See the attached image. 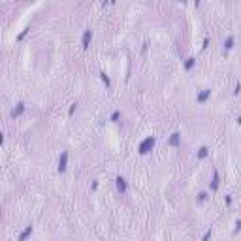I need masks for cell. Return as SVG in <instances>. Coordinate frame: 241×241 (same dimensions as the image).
<instances>
[{
  "label": "cell",
  "mask_w": 241,
  "mask_h": 241,
  "mask_svg": "<svg viewBox=\"0 0 241 241\" xmlns=\"http://www.w3.org/2000/svg\"><path fill=\"white\" fill-rule=\"evenodd\" d=\"M194 62H196V59H194V57H190V59H186V62H185V68H186V70H192Z\"/></svg>",
  "instance_id": "10"
},
{
  "label": "cell",
  "mask_w": 241,
  "mask_h": 241,
  "mask_svg": "<svg viewBox=\"0 0 241 241\" xmlns=\"http://www.w3.org/2000/svg\"><path fill=\"white\" fill-rule=\"evenodd\" d=\"M119 117H121V113H119V111H113V115H111V123H117Z\"/></svg>",
  "instance_id": "14"
},
{
  "label": "cell",
  "mask_w": 241,
  "mask_h": 241,
  "mask_svg": "<svg viewBox=\"0 0 241 241\" xmlns=\"http://www.w3.org/2000/svg\"><path fill=\"white\" fill-rule=\"evenodd\" d=\"M209 188L213 190V192L218 188V171H217V170H215V173H213V181L209 183Z\"/></svg>",
  "instance_id": "7"
},
{
  "label": "cell",
  "mask_w": 241,
  "mask_h": 241,
  "mask_svg": "<svg viewBox=\"0 0 241 241\" xmlns=\"http://www.w3.org/2000/svg\"><path fill=\"white\" fill-rule=\"evenodd\" d=\"M100 79H102V81H104V83H106V87H109V77H107V75H106V72H100Z\"/></svg>",
  "instance_id": "12"
},
{
  "label": "cell",
  "mask_w": 241,
  "mask_h": 241,
  "mask_svg": "<svg viewBox=\"0 0 241 241\" xmlns=\"http://www.w3.org/2000/svg\"><path fill=\"white\" fill-rule=\"evenodd\" d=\"M209 96H211V91H209V89H205L203 92H200V94H198V102H200V104H203L207 98H209Z\"/></svg>",
  "instance_id": "8"
},
{
  "label": "cell",
  "mask_w": 241,
  "mask_h": 241,
  "mask_svg": "<svg viewBox=\"0 0 241 241\" xmlns=\"http://www.w3.org/2000/svg\"><path fill=\"white\" fill-rule=\"evenodd\" d=\"M115 185H117V190L121 194H126L128 185H126V179H124V177H117V179H115Z\"/></svg>",
  "instance_id": "2"
},
{
  "label": "cell",
  "mask_w": 241,
  "mask_h": 241,
  "mask_svg": "<svg viewBox=\"0 0 241 241\" xmlns=\"http://www.w3.org/2000/svg\"><path fill=\"white\" fill-rule=\"evenodd\" d=\"M27 32H28V28H27V30H23V32H21V34H19V40H23L25 36H27Z\"/></svg>",
  "instance_id": "17"
},
{
  "label": "cell",
  "mask_w": 241,
  "mask_h": 241,
  "mask_svg": "<svg viewBox=\"0 0 241 241\" xmlns=\"http://www.w3.org/2000/svg\"><path fill=\"white\" fill-rule=\"evenodd\" d=\"M207 153H209V149H207V147H202V149L198 151V158H205Z\"/></svg>",
  "instance_id": "11"
},
{
  "label": "cell",
  "mask_w": 241,
  "mask_h": 241,
  "mask_svg": "<svg viewBox=\"0 0 241 241\" xmlns=\"http://www.w3.org/2000/svg\"><path fill=\"white\" fill-rule=\"evenodd\" d=\"M23 113H25V104H17V107L12 109V117H19Z\"/></svg>",
  "instance_id": "5"
},
{
  "label": "cell",
  "mask_w": 241,
  "mask_h": 241,
  "mask_svg": "<svg viewBox=\"0 0 241 241\" xmlns=\"http://www.w3.org/2000/svg\"><path fill=\"white\" fill-rule=\"evenodd\" d=\"M170 145L171 147H179L181 145V136L175 132V134H171V138H170Z\"/></svg>",
  "instance_id": "6"
},
{
  "label": "cell",
  "mask_w": 241,
  "mask_h": 241,
  "mask_svg": "<svg viewBox=\"0 0 241 241\" xmlns=\"http://www.w3.org/2000/svg\"><path fill=\"white\" fill-rule=\"evenodd\" d=\"M179 2H185V0H179Z\"/></svg>",
  "instance_id": "19"
},
{
  "label": "cell",
  "mask_w": 241,
  "mask_h": 241,
  "mask_svg": "<svg viewBox=\"0 0 241 241\" xmlns=\"http://www.w3.org/2000/svg\"><path fill=\"white\" fill-rule=\"evenodd\" d=\"M205 198H207V194H205V192H200V194H198V200H200V202H203Z\"/></svg>",
  "instance_id": "16"
},
{
  "label": "cell",
  "mask_w": 241,
  "mask_h": 241,
  "mask_svg": "<svg viewBox=\"0 0 241 241\" xmlns=\"http://www.w3.org/2000/svg\"><path fill=\"white\" fill-rule=\"evenodd\" d=\"M224 47H226V49H232V47H233V38H232V36H230V38L224 42Z\"/></svg>",
  "instance_id": "13"
},
{
  "label": "cell",
  "mask_w": 241,
  "mask_h": 241,
  "mask_svg": "<svg viewBox=\"0 0 241 241\" xmlns=\"http://www.w3.org/2000/svg\"><path fill=\"white\" fill-rule=\"evenodd\" d=\"M66 166H68V153L64 151V153L60 154V160H59V171H60V173L66 170Z\"/></svg>",
  "instance_id": "3"
},
{
  "label": "cell",
  "mask_w": 241,
  "mask_h": 241,
  "mask_svg": "<svg viewBox=\"0 0 241 241\" xmlns=\"http://www.w3.org/2000/svg\"><path fill=\"white\" fill-rule=\"evenodd\" d=\"M30 236H32V226H28V228L25 230V232L21 233V236H19V241H25L27 237H30Z\"/></svg>",
  "instance_id": "9"
},
{
  "label": "cell",
  "mask_w": 241,
  "mask_h": 241,
  "mask_svg": "<svg viewBox=\"0 0 241 241\" xmlns=\"http://www.w3.org/2000/svg\"><path fill=\"white\" fill-rule=\"evenodd\" d=\"M237 123H239V124H241V117H239V119H237Z\"/></svg>",
  "instance_id": "18"
},
{
  "label": "cell",
  "mask_w": 241,
  "mask_h": 241,
  "mask_svg": "<svg viewBox=\"0 0 241 241\" xmlns=\"http://www.w3.org/2000/svg\"><path fill=\"white\" fill-rule=\"evenodd\" d=\"M75 109H77V104H72V107H70V111H68V115H74Z\"/></svg>",
  "instance_id": "15"
},
{
  "label": "cell",
  "mask_w": 241,
  "mask_h": 241,
  "mask_svg": "<svg viewBox=\"0 0 241 241\" xmlns=\"http://www.w3.org/2000/svg\"><path fill=\"white\" fill-rule=\"evenodd\" d=\"M154 143H156V139H154L153 138V136H149V138H145V139H143V141L141 143H139V154H147V153H149V151L151 149H153V147H154Z\"/></svg>",
  "instance_id": "1"
},
{
  "label": "cell",
  "mask_w": 241,
  "mask_h": 241,
  "mask_svg": "<svg viewBox=\"0 0 241 241\" xmlns=\"http://www.w3.org/2000/svg\"><path fill=\"white\" fill-rule=\"evenodd\" d=\"M91 40H92V30H85L83 40H81V45L87 49V47H89V44H91Z\"/></svg>",
  "instance_id": "4"
}]
</instances>
